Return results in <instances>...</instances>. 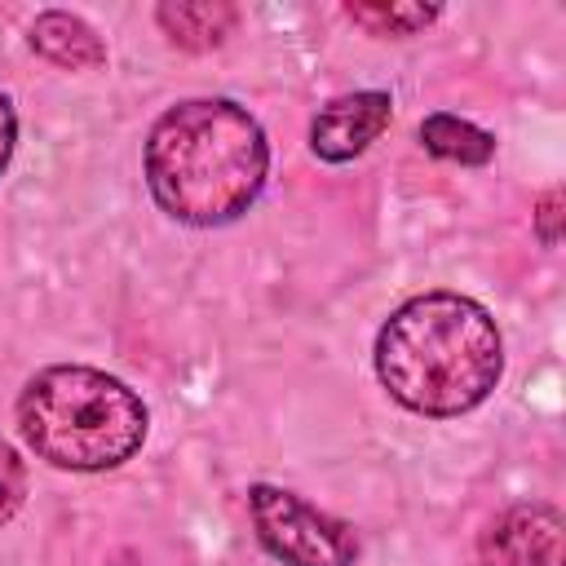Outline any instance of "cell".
Here are the masks:
<instances>
[{
  "instance_id": "5b68a950",
  "label": "cell",
  "mask_w": 566,
  "mask_h": 566,
  "mask_svg": "<svg viewBox=\"0 0 566 566\" xmlns=\"http://www.w3.org/2000/svg\"><path fill=\"white\" fill-rule=\"evenodd\" d=\"M562 513L544 500L509 504L478 535V566H566Z\"/></svg>"
},
{
  "instance_id": "4fadbf2b",
  "label": "cell",
  "mask_w": 566,
  "mask_h": 566,
  "mask_svg": "<svg viewBox=\"0 0 566 566\" xmlns=\"http://www.w3.org/2000/svg\"><path fill=\"white\" fill-rule=\"evenodd\" d=\"M13 146H18V115H13V102L0 93V177L13 159Z\"/></svg>"
},
{
  "instance_id": "8fae6325",
  "label": "cell",
  "mask_w": 566,
  "mask_h": 566,
  "mask_svg": "<svg viewBox=\"0 0 566 566\" xmlns=\"http://www.w3.org/2000/svg\"><path fill=\"white\" fill-rule=\"evenodd\" d=\"M27 500V464L9 442H0V526L22 509Z\"/></svg>"
},
{
  "instance_id": "30bf717a",
  "label": "cell",
  "mask_w": 566,
  "mask_h": 566,
  "mask_svg": "<svg viewBox=\"0 0 566 566\" xmlns=\"http://www.w3.org/2000/svg\"><path fill=\"white\" fill-rule=\"evenodd\" d=\"M442 9L438 4H345V18L358 22L367 35H416L424 31Z\"/></svg>"
},
{
  "instance_id": "9c48e42d",
  "label": "cell",
  "mask_w": 566,
  "mask_h": 566,
  "mask_svg": "<svg viewBox=\"0 0 566 566\" xmlns=\"http://www.w3.org/2000/svg\"><path fill=\"white\" fill-rule=\"evenodd\" d=\"M420 146L433 159L464 164V168H482L495 155V137L486 128H478V124H469L460 115H447V111H438V115H429L420 124Z\"/></svg>"
},
{
  "instance_id": "6da1fadb",
  "label": "cell",
  "mask_w": 566,
  "mask_h": 566,
  "mask_svg": "<svg viewBox=\"0 0 566 566\" xmlns=\"http://www.w3.org/2000/svg\"><path fill=\"white\" fill-rule=\"evenodd\" d=\"M142 168L172 221L212 230L239 221L265 190L270 142L239 102L190 97L150 124Z\"/></svg>"
},
{
  "instance_id": "3957f363",
  "label": "cell",
  "mask_w": 566,
  "mask_h": 566,
  "mask_svg": "<svg viewBox=\"0 0 566 566\" xmlns=\"http://www.w3.org/2000/svg\"><path fill=\"white\" fill-rule=\"evenodd\" d=\"M150 411L119 376L84 363H53L18 394V433L53 469L106 473L146 442Z\"/></svg>"
},
{
  "instance_id": "52a82bcc",
  "label": "cell",
  "mask_w": 566,
  "mask_h": 566,
  "mask_svg": "<svg viewBox=\"0 0 566 566\" xmlns=\"http://www.w3.org/2000/svg\"><path fill=\"white\" fill-rule=\"evenodd\" d=\"M27 40H31V49H35L44 62H53V66H62V71H97V66L106 62L102 35H97L80 13H66V9H44V13L31 22Z\"/></svg>"
},
{
  "instance_id": "ba28073f",
  "label": "cell",
  "mask_w": 566,
  "mask_h": 566,
  "mask_svg": "<svg viewBox=\"0 0 566 566\" xmlns=\"http://www.w3.org/2000/svg\"><path fill=\"white\" fill-rule=\"evenodd\" d=\"M155 22L177 49L208 53L226 44V35L239 27V9L226 0H164L155 9Z\"/></svg>"
},
{
  "instance_id": "7c38bea8",
  "label": "cell",
  "mask_w": 566,
  "mask_h": 566,
  "mask_svg": "<svg viewBox=\"0 0 566 566\" xmlns=\"http://www.w3.org/2000/svg\"><path fill=\"white\" fill-rule=\"evenodd\" d=\"M531 217H535V234H539V243H544V248H557V243H562V190H557V186L544 190Z\"/></svg>"
},
{
  "instance_id": "277c9868",
  "label": "cell",
  "mask_w": 566,
  "mask_h": 566,
  "mask_svg": "<svg viewBox=\"0 0 566 566\" xmlns=\"http://www.w3.org/2000/svg\"><path fill=\"white\" fill-rule=\"evenodd\" d=\"M248 517L256 526L261 548L283 566H354L358 535L345 517H332L305 504L287 486L256 482L248 486Z\"/></svg>"
},
{
  "instance_id": "8992f818",
  "label": "cell",
  "mask_w": 566,
  "mask_h": 566,
  "mask_svg": "<svg viewBox=\"0 0 566 566\" xmlns=\"http://www.w3.org/2000/svg\"><path fill=\"white\" fill-rule=\"evenodd\" d=\"M389 119H394V97L380 88L332 97L310 119V150L323 164H349L389 128Z\"/></svg>"
},
{
  "instance_id": "7a4b0ae2",
  "label": "cell",
  "mask_w": 566,
  "mask_h": 566,
  "mask_svg": "<svg viewBox=\"0 0 566 566\" xmlns=\"http://www.w3.org/2000/svg\"><path fill=\"white\" fill-rule=\"evenodd\" d=\"M376 376L416 416H464L500 385L504 340L473 296L424 292L402 301L376 332Z\"/></svg>"
}]
</instances>
